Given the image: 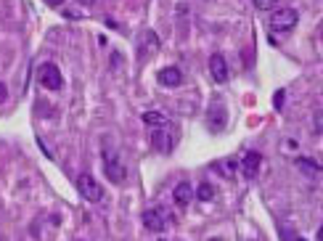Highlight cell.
<instances>
[{"mask_svg":"<svg viewBox=\"0 0 323 241\" xmlns=\"http://www.w3.org/2000/svg\"><path fill=\"white\" fill-rule=\"evenodd\" d=\"M103 172H106V178L112 180V183H122V180L127 178L125 165L117 159V154H114L112 148H103Z\"/></svg>","mask_w":323,"mask_h":241,"instance_id":"cell-1","label":"cell"},{"mask_svg":"<svg viewBox=\"0 0 323 241\" xmlns=\"http://www.w3.org/2000/svg\"><path fill=\"white\" fill-rule=\"evenodd\" d=\"M300 22V14L294 8H281L270 16V32H292Z\"/></svg>","mask_w":323,"mask_h":241,"instance_id":"cell-2","label":"cell"},{"mask_svg":"<svg viewBox=\"0 0 323 241\" xmlns=\"http://www.w3.org/2000/svg\"><path fill=\"white\" fill-rule=\"evenodd\" d=\"M77 191H80L88 201H101L103 199V188L98 186V180H95L93 175H88V172H80V178H77Z\"/></svg>","mask_w":323,"mask_h":241,"instance_id":"cell-3","label":"cell"},{"mask_svg":"<svg viewBox=\"0 0 323 241\" xmlns=\"http://www.w3.org/2000/svg\"><path fill=\"white\" fill-rule=\"evenodd\" d=\"M37 80H40L43 88L48 90H61L64 80H61V72L56 64H43V67H37Z\"/></svg>","mask_w":323,"mask_h":241,"instance_id":"cell-4","label":"cell"},{"mask_svg":"<svg viewBox=\"0 0 323 241\" xmlns=\"http://www.w3.org/2000/svg\"><path fill=\"white\" fill-rule=\"evenodd\" d=\"M260 165H262V154L257 151H247V156L241 159V172L247 180H254L260 175Z\"/></svg>","mask_w":323,"mask_h":241,"instance_id":"cell-5","label":"cell"},{"mask_svg":"<svg viewBox=\"0 0 323 241\" xmlns=\"http://www.w3.org/2000/svg\"><path fill=\"white\" fill-rule=\"evenodd\" d=\"M207 122H209L212 133H220L223 125L228 122V112L223 109V103H220V101H215V106H212V112H209V117H207Z\"/></svg>","mask_w":323,"mask_h":241,"instance_id":"cell-6","label":"cell"},{"mask_svg":"<svg viewBox=\"0 0 323 241\" xmlns=\"http://www.w3.org/2000/svg\"><path fill=\"white\" fill-rule=\"evenodd\" d=\"M209 72L212 77H215L217 82H228V61H225V56L215 53L209 58Z\"/></svg>","mask_w":323,"mask_h":241,"instance_id":"cell-7","label":"cell"},{"mask_svg":"<svg viewBox=\"0 0 323 241\" xmlns=\"http://www.w3.org/2000/svg\"><path fill=\"white\" fill-rule=\"evenodd\" d=\"M159 82L164 88H178L180 82H183V72H180L178 67H164L159 72Z\"/></svg>","mask_w":323,"mask_h":241,"instance_id":"cell-8","label":"cell"},{"mask_svg":"<svg viewBox=\"0 0 323 241\" xmlns=\"http://www.w3.org/2000/svg\"><path fill=\"white\" fill-rule=\"evenodd\" d=\"M151 143H154V148H157L159 154H170L172 151V135L164 133V127L154 130V133H151Z\"/></svg>","mask_w":323,"mask_h":241,"instance_id":"cell-9","label":"cell"},{"mask_svg":"<svg viewBox=\"0 0 323 241\" xmlns=\"http://www.w3.org/2000/svg\"><path fill=\"white\" fill-rule=\"evenodd\" d=\"M172 199H175L178 207H188L191 199H193V186L188 183V180H183V183L175 186V191H172Z\"/></svg>","mask_w":323,"mask_h":241,"instance_id":"cell-10","label":"cell"},{"mask_svg":"<svg viewBox=\"0 0 323 241\" xmlns=\"http://www.w3.org/2000/svg\"><path fill=\"white\" fill-rule=\"evenodd\" d=\"M140 220H143V225L148 228V231H154V233H162V231H164V217H162L157 210H146Z\"/></svg>","mask_w":323,"mask_h":241,"instance_id":"cell-11","label":"cell"},{"mask_svg":"<svg viewBox=\"0 0 323 241\" xmlns=\"http://www.w3.org/2000/svg\"><path fill=\"white\" fill-rule=\"evenodd\" d=\"M143 122H146L148 127H154V130L167 127V117L159 114V112H146V114H143Z\"/></svg>","mask_w":323,"mask_h":241,"instance_id":"cell-12","label":"cell"},{"mask_svg":"<svg viewBox=\"0 0 323 241\" xmlns=\"http://www.w3.org/2000/svg\"><path fill=\"white\" fill-rule=\"evenodd\" d=\"M297 165H300V170H302V172H307V175H318V172H321L318 162L305 159V156H300V159H297Z\"/></svg>","mask_w":323,"mask_h":241,"instance_id":"cell-13","label":"cell"},{"mask_svg":"<svg viewBox=\"0 0 323 241\" xmlns=\"http://www.w3.org/2000/svg\"><path fill=\"white\" fill-rule=\"evenodd\" d=\"M196 199H199V201H212V199H215V188H212L209 183H199V188H196Z\"/></svg>","mask_w":323,"mask_h":241,"instance_id":"cell-14","label":"cell"},{"mask_svg":"<svg viewBox=\"0 0 323 241\" xmlns=\"http://www.w3.org/2000/svg\"><path fill=\"white\" fill-rule=\"evenodd\" d=\"M254 5L260 11H273L276 5H278V0H254Z\"/></svg>","mask_w":323,"mask_h":241,"instance_id":"cell-15","label":"cell"},{"mask_svg":"<svg viewBox=\"0 0 323 241\" xmlns=\"http://www.w3.org/2000/svg\"><path fill=\"white\" fill-rule=\"evenodd\" d=\"M276 109H283V90L276 93Z\"/></svg>","mask_w":323,"mask_h":241,"instance_id":"cell-16","label":"cell"},{"mask_svg":"<svg viewBox=\"0 0 323 241\" xmlns=\"http://www.w3.org/2000/svg\"><path fill=\"white\" fill-rule=\"evenodd\" d=\"M0 101H5V85L0 82Z\"/></svg>","mask_w":323,"mask_h":241,"instance_id":"cell-17","label":"cell"},{"mask_svg":"<svg viewBox=\"0 0 323 241\" xmlns=\"http://www.w3.org/2000/svg\"><path fill=\"white\" fill-rule=\"evenodd\" d=\"M48 3H50V5H56V3H64V0H48Z\"/></svg>","mask_w":323,"mask_h":241,"instance_id":"cell-18","label":"cell"},{"mask_svg":"<svg viewBox=\"0 0 323 241\" xmlns=\"http://www.w3.org/2000/svg\"><path fill=\"white\" fill-rule=\"evenodd\" d=\"M82 3H85V5H90V3H93V0H82Z\"/></svg>","mask_w":323,"mask_h":241,"instance_id":"cell-19","label":"cell"},{"mask_svg":"<svg viewBox=\"0 0 323 241\" xmlns=\"http://www.w3.org/2000/svg\"><path fill=\"white\" fill-rule=\"evenodd\" d=\"M297 241H305V239H297Z\"/></svg>","mask_w":323,"mask_h":241,"instance_id":"cell-20","label":"cell"},{"mask_svg":"<svg viewBox=\"0 0 323 241\" xmlns=\"http://www.w3.org/2000/svg\"><path fill=\"white\" fill-rule=\"evenodd\" d=\"M159 241H164V239H159Z\"/></svg>","mask_w":323,"mask_h":241,"instance_id":"cell-21","label":"cell"}]
</instances>
